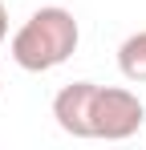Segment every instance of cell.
I'll return each mask as SVG.
<instances>
[{
	"instance_id": "2",
	"label": "cell",
	"mask_w": 146,
	"mask_h": 150,
	"mask_svg": "<svg viewBox=\"0 0 146 150\" xmlns=\"http://www.w3.org/2000/svg\"><path fill=\"white\" fill-rule=\"evenodd\" d=\"M146 110L142 98L122 89V85H97L94 93V114H89V130L94 138H106V142H126L138 134Z\"/></svg>"
},
{
	"instance_id": "3",
	"label": "cell",
	"mask_w": 146,
	"mask_h": 150,
	"mask_svg": "<svg viewBox=\"0 0 146 150\" xmlns=\"http://www.w3.org/2000/svg\"><path fill=\"white\" fill-rule=\"evenodd\" d=\"M94 93H97L94 81H73V85H65V89L53 98V118H57V126H61L69 138H94V130H89Z\"/></svg>"
},
{
	"instance_id": "4",
	"label": "cell",
	"mask_w": 146,
	"mask_h": 150,
	"mask_svg": "<svg viewBox=\"0 0 146 150\" xmlns=\"http://www.w3.org/2000/svg\"><path fill=\"white\" fill-rule=\"evenodd\" d=\"M118 69H122L126 81L146 85V28L134 33V37H126V41L118 45Z\"/></svg>"
},
{
	"instance_id": "1",
	"label": "cell",
	"mask_w": 146,
	"mask_h": 150,
	"mask_svg": "<svg viewBox=\"0 0 146 150\" xmlns=\"http://www.w3.org/2000/svg\"><path fill=\"white\" fill-rule=\"evenodd\" d=\"M77 41H81V28L73 21V12L61 8V4H49V8H37L12 33V45L8 49H12V61L21 69L49 73V69L65 65L73 53H77Z\"/></svg>"
},
{
	"instance_id": "5",
	"label": "cell",
	"mask_w": 146,
	"mask_h": 150,
	"mask_svg": "<svg viewBox=\"0 0 146 150\" xmlns=\"http://www.w3.org/2000/svg\"><path fill=\"white\" fill-rule=\"evenodd\" d=\"M4 37H8V8H4V0H0V45H4Z\"/></svg>"
}]
</instances>
